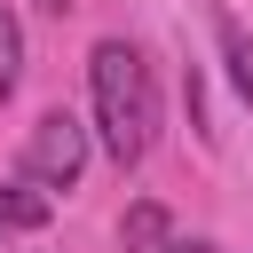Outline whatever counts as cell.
<instances>
[{"instance_id":"1","label":"cell","mask_w":253,"mask_h":253,"mask_svg":"<svg viewBox=\"0 0 253 253\" xmlns=\"http://www.w3.org/2000/svg\"><path fill=\"white\" fill-rule=\"evenodd\" d=\"M87 87H95V134L119 166H142L150 134H158V79L142 63L134 40H95L87 55Z\"/></svg>"},{"instance_id":"2","label":"cell","mask_w":253,"mask_h":253,"mask_svg":"<svg viewBox=\"0 0 253 253\" xmlns=\"http://www.w3.org/2000/svg\"><path fill=\"white\" fill-rule=\"evenodd\" d=\"M79 166H87V126H79L71 111H47V119L24 134V182H32V190H71Z\"/></svg>"},{"instance_id":"3","label":"cell","mask_w":253,"mask_h":253,"mask_svg":"<svg viewBox=\"0 0 253 253\" xmlns=\"http://www.w3.org/2000/svg\"><path fill=\"white\" fill-rule=\"evenodd\" d=\"M213 40H221V63H229V87L253 103V40H245V24H237L229 8L213 16Z\"/></svg>"},{"instance_id":"4","label":"cell","mask_w":253,"mask_h":253,"mask_svg":"<svg viewBox=\"0 0 253 253\" xmlns=\"http://www.w3.org/2000/svg\"><path fill=\"white\" fill-rule=\"evenodd\" d=\"M40 221H47V190L0 182V237H24V229H40Z\"/></svg>"},{"instance_id":"5","label":"cell","mask_w":253,"mask_h":253,"mask_svg":"<svg viewBox=\"0 0 253 253\" xmlns=\"http://www.w3.org/2000/svg\"><path fill=\"white\" fill-rule=\"evenodd\" d=\"M16 79H24V24L0 8V103L16 95Z\"/></svg>"},{"instance_id":"6","label":"cell","mask_w":253,"mask_h":253,"mask_svg":"<svg viewBox=\"0 0 253 253\" xmlns=\"http://www.w3.org/2000/svg\"><path fill=\"white\" fill-rule=\"evenodd\" d=\"M119 237H126V245H166V213H158V206H134V213L119 221Z\"/></svg>"},{"instance_id":"7","label":"cell","mask_w":253,"mask_h":253,"mask_svg":"<svg viewBox=\"0 0 253 253\" xmlns=\"http://www.w3.org/2000/svg\"><path fill=\"white\" fill-rule=\"evenodd\" d=\"M158 253H213V245H206V237H166Z\"/></svg>"},{"instance_id":"8","label":"cell","mask_w":253,"mask_h":253,"mask_svg":"<svg viewBox=\"0 0 253 253\" xmlns=\"http://www.w3.org/2000/svg\"><path fill=\"white\" fill-rule=\"evenodd\" d=\"M32 8H47V16H63V8H71V0H32Z\"/></svg>"}]
</instances>
